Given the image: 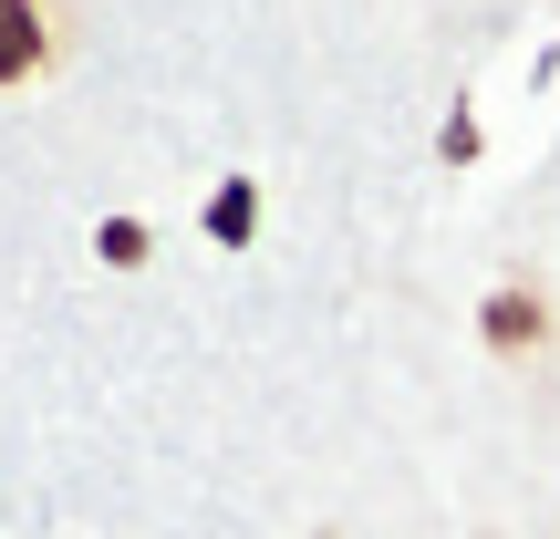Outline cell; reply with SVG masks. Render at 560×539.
Wrapping results in <instances>:
<instances>
[{"label":"cell","instance_id":"cell-1","mask_svg":"<svg viewBox=\"0 0 560 539\" xmlns=\"http://www.w3.org/2000/svg\"><path fill=\"white\" fill-rule=\"evenodd\" d=\"M52 52V11L42 0H0V83H32Z\"/></svg>","mask_w":560,"mask_h":539},{"label":"cell","instance_id":"cell-2","mask_svg":"<svg viewBox=\"0 0 560 539\" xmlns=\"http://www.w3.org/2000/svg\"><path fill=\"white\" fill-rule=\"evenodd\" d=\"M529 332H540V301H520V291L488 301V342H529Z\"/></svg>","mask_w":560,"mask_h":539},{"label":"cell","instance_id":"cell-3","mask_svg":"<svg viewBox=\"0 0 560 539\" xmlns=\"http://www.w3.org/2000/svg\"><path fill=\"white\" fill-rule=\"evenodd\" d=\"M208 229H219V239H249V229H260V198H249V187H219V208H208Z\"/></svg>","mask_w":560,"mask_h":539},{"label":"cell","instance_id":"cell-4","mask_svg":"<svg viewBox=\"0 0 560 539\" xmlns=\"http://www.w3.org/2000/svg\"><path fill=\"white\" fill-rule=\"evenodd\" d=\"M104 260L136 270V260H145V229H136V219H115V229H104Z\"/></svg>","mask_w":560,"mask_h":539}]
</instances>
